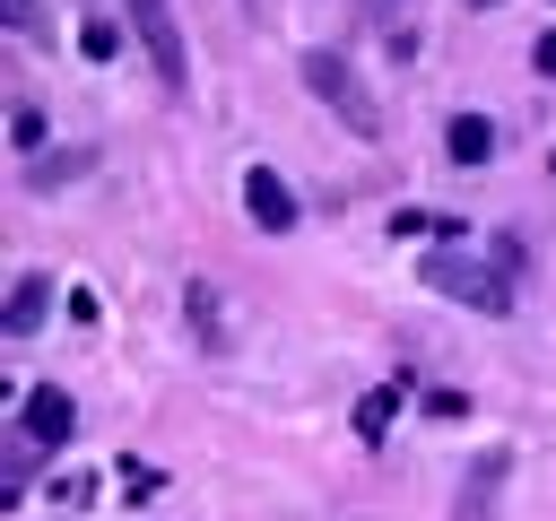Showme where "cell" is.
Listing matches in <instances>:
<instances>
[{
    "label": "cell",
    "instance_id": "3",
    "mask_svg": "<svg viewBox=\"0 0 556 521\" xmlns=\"http://www.w3.org/2000/svg\"><path fill=\"white\" fill-rule=\"evenodd\" d=\"M130 26H139V43H148V61H156V87H165V96H191V52H182L174 9H165V0H130Z\"/></svg>",
    "mask_w": 556,
    "mask_h": 521
},
{
    "label": "cell",
    "instance_id": "9",
    "mask_svg": "<svg viewBox=\"0 0 556 521\" xmlns=\"http://www.w3.org/2000/svg\"><path fill=\"white\" fill-rule=\"evenodd\" d=\"M443 156H452V165H486V156H495V122H486V113H452V122H443Z\"/></svg>",
    "mask_w": 556,
    "mask_h": 521
},
{
    "label": "cell",
    "instance_id": "11",
    "mask_svg": "<svg viewBox=\"0 0 556 521\" xmlns=\"http://www.w3.org/2000/svg\"><path fill=\"white\" fill-rule=\"evenodd\" d=\"M391 408H400V391H391V382L356 399V443H365V452H382V434H391Z\"/></svg>",
    "mask_w": 556,
    "mask_h": 521
},
{
    "label": "cell",
    "instance_id": "16",
    "mask_svg": "<svg viewBox=\"0 0 556 521\" xmlns=\"http://www.w3.org/2000/svg\"><path fill=\"white\" fill-rule=\"evenodd\" d=\"M182 313H191V330H200V339H226V330H217V295H208V287H191V295H182Z\"/></svg>",
    "mask_w": 556,
    "mask_h": 521
},
{
    "label": "cell",
    "instance_id": "19",
    "mask_svg": "<svg viewBox=\"0 0 556 521\" xmlns=\"http://www.w3.org/2000/svg\"><path fill=\"white\" fill-rule=\"evenodd\" d=\"M243 9H261V0H243Z\"/></svg>",
    "mask_w": 556,
    "mask_h": 521
},
{
    "label": "cell",
    "instance_id": "6",
    "mask_svg": "<svg viewBox=\"0 0 556 521\" xmlns=\"http://www.w3.org/2000/svg\"><path fill=\"white\" fill-rule=\"evenodd\" d=\"M504 469H513V452H478V460L460 469L452 521H495V504H504Z\"/></svg>",
    "mask_w": 556,
    "mask_h": 521
},
{
    "label": "cell",
    "instance_id": "17",
    "mask_svg": "<svg viewBox=\"0 0 556 521\" xmlns=\"http://www.w3.org/2000/svg\"><path fill=\"white\" fill-rule=\"evenodd\" d=\"M530 69H539V78H556V26H547V35L530 43Z\"/></svg>",
    "mask_w": 556,
    "mask_h": 521
},
{
    "label": "cell",
    "instance_id": "14",
    "mask_svg": "<svg viewBox=\"0 0 556 521\" xmlns=\"http://www.w3.org/2000/svg\"><path fill=\"white\" fill-rule=\"evenodd\" d=\"M78 52H87V61H113V52H122V26H113V17H87V26H78Z\"/></svg>",
    "mask_w": 556,
    "mask_h": 521
},
{
    "label": "cell",
    "instance_id": "8",
    "mask_svg": "<svg viewBox=\"0 0 556 521\" xmlns=\"http://www.w3.org/2000/svg\"><path fill=\"white\" fill-rule=\"evenodd\" d=\"M43 313H52V278H43V269H26V278L9 287V304H0V330H9V339H35V330H43Z\"/></svg>",
    "mask_w": 556,
    "mask_h": 521
},
{
    "label": "cell",
    "instance_id": "10",
    "mask_svg": "<svg viewBox=\"0 0 556 521\" xmlns=\"http://www.w3.org/2000/svg\"><path fill=\"white\" fill-rule=\"evenodd\" d=\"M78 165H87V148H52V156H26V191H61V182H78Z\"/></svg>",
    "mask_w": 556,
    "mask_h": 521
},
{
    "label": "cell",
    "instance_id": "2",
    "mask_svg": "<svg viewBox=\"0 0 556 521\" xmlns=\"http://www.w3.org/2000/svg\"><path fill=\"white\" fill-rule=\"evenodd\" d=\"M295 69H304V87H313V96H321V104H330L356 139H382V104H374L365 69H356L339 43H304V61H295Z\"/></svg>",
    "mask_w": 556,
    "mask_h": 521
},
{
    "label": "cell",
    "instance_id": "18",
    "mask_svg": "<svg viewBox=\"0 0 556 521\" xmlns=\"http://www.w3.org/2000/svg\"><path fill=\"white\" fill-rule=\"evenodd\" d=\"M460 9H504V0H460Z\"/></svg>",
    "mask_w": 556,
    "mask_h": 521
},
{
    "label": "cell",
    "instance_id": "1",
    "mask_svg": "<svg viewBox=\"0 0 556 521\" xmlns=\"http://www.w3.org/2000/svg\"><path fill=\"white\" fill-rule=\"evenodd\" d=\"M417 287L426 295H452V304H469V313H486V321H504L513 313V243L486 260L478 243H443V252H426L417 260Z\"/></svg>",
    "mask_w": 556,
    "mask_h": 521
},
{
    "label": "cell",
    "instance_id": "12",
    "mask_svg": "<svg viewBox=\"0 0 556 521\" xmlns=\"http://www.w3.org/2000/svg\"><path fill=\"white\" fill-rule=\"evenodd\" d=\"M391 234H400V243H417V234H460V217H434V208H400V217H391Z\"/></svg>",
    "mask_w": 556,
    "mask_h": 521
},
{
    "label": "cell",
    "instance_id": "5",
    "mask_svg": "<svg viewBox=\"0 0 556 521\" xmlns=\"http://www.w3.org/2000/svg\"><path fill=\"white\" fill-rule=\"evenodd\" d=\"M243 217L261 226V234H295V191L278 182V165H243Z\"/></svg>",
    "mask_w": 556,
    "mask_h": 521
},
{
    "label": "cell",
    "instance_id": "7",
    "mask_svg": "<svg viewBox=\"0 0 556 521\" xmlns=\"http://www.w3.org/2000/svg\"><path fill=\"white\" fill-rule=\"evenodd\" d=\"M356 17L400 52V61H417V43H426V17H417V0H356Z\"/></svg>",
    "mask_w": 556,
    "mask_h": 521
},
{
    "label": "cell",
    "instance_id": "13",
    "mask_svg": "<svg viewBox=\"0 0 556 521\" xmlns=\"http://www.w3.org/2000/svg\"><path fill=\"white\" fill-rule=\"evenodd\" d=\"M9 9V35H26V43H52V17H43V0H0Z\"/></svg>",
    "mask_w": 556,
    "mask_h": 521
},
{
    "label": "cell",
    "instance_id": "4",
    "mask_svg": "<svg viewBox=\"0 0 556 521\" xmlns=\"http://www.w3.org/2000/svg\"><path fill=\"white\" fill-rule=\"evenodd\" d=\"M17 434H26L35 452H61V443L78 434V399H70L61 382H26V399H17Z\"/></svg>",
    "mask_w": 556,
    "mask_h": 521
},
{
    "label": "cell",
    "instance_id": "15",
    "mask_svg": "<svg viewBox=\"0 0 556 521\" xmlns=\"http://www.w3.org/2000/svg\"><path fill=\"white\" fill-rule=\"evenodd\" d=\"M9 139H17V156H43V104H17L9 113Z\"/></svg>",
    "mask_w": 556,
    "mask_h": 521
}]
</instances>
